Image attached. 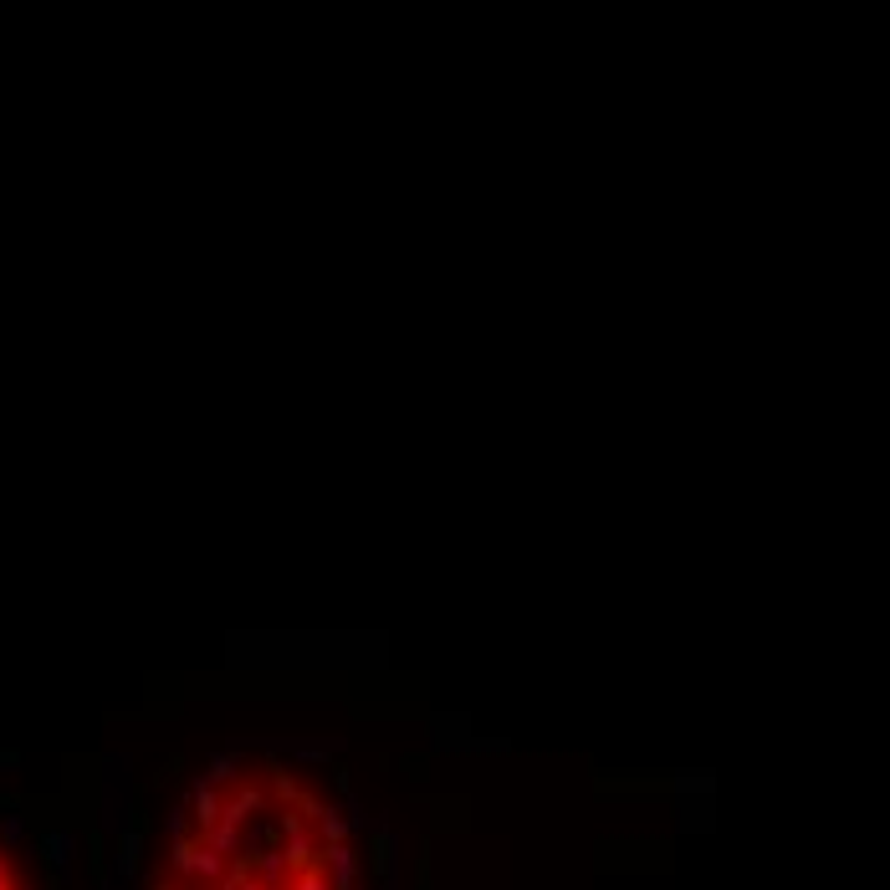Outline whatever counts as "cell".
<instances>
[{
  "label": "cell",
  "mask_w": 890,
  "mask_h": 890,
  "mask_svg": "<svg viewBox=\"0 0 890 890\" xmlns=\"http://www.w3.org/2000/svg\"><path fill=\"white\" fill-rule=\"evenodd\" d=\"M144 890H369L359 829L302 763L220 758L169 814Z\"/></svg>",
  "instance_id": "6da1fadb"
},
{
  "label": "cell",
  "mask_w": 890,
  "mask_h": 890,
  "mask_svg": "<svg viewBox=\"0 0 890 890\" xmlns=\"http://www.w3.org/2000/svg\"><path fill=\"white\" fill-rule=\"evenodd\" d=\"M0 890H31V885H26V870H21L16 855L6 850V839H0Z\"/></svg>",
  "instance_id": "7a4b0ae2"
}]
</instances>
